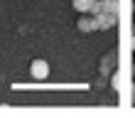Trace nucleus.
<instances>
[{
	"label": "nucleus",
	"mask_w": 135,
	"mask_h": 118,
	"mask_svg": "<svg viewBox=\"0 0 135 118\" xmlns=\"http://www.w3.org/2000/svg\"><path fill=\"white\" fill-rule=\"evenodd\" d=\"M130 101L135 103V86H133V91H130Z\"/></svg>",
	"instance_id": "nucleus-7"
},
{
	"label": "nucleus",
	"mask_w": 135,
	"mask_h": 118,
	"mask_svg": "<svg viewBox=\"0 0 135 118\" xmlns=\"http://www.w3.org/2000/svg\"><path fill=\"white\" fill-rule=\"evenodd\" d=\"M101 3H103V0H101Z\"/></svg>",
	"instance_id": "nucleus-11"
},
{
	"label": "nucleus",
	"mask_w": 135,
	"mask_h": 118,
	"mask_svg": "<svg viewBox=\"0 0 135 118\" xmlns=\"http://www.w3.org/2000/svg\"><path fill=\"white\" fill-rule=\"evenodd\" d=\"M133 49H135V30H133Z\"/></svg>",
	"instance_id": "nucleus-8"
},
{
	"label": "nucleus",
	"mask_w": 135,
	"mask_h": 118,
	"mask_svg": "<svg viewBox=\"0 0 135 118\" xmlns=\"http://www.w3.org/2000/svg\"><path fill=\"white\" fill-rule=\"evenodd\" d=\"M91 15H98V12H103V3L101 0H93V5H91V10H89Z\"/></svg>",
	"instance_id": "nucleus-6"
},
{
	"label": "nucleus",
	"mask_w": 135,
	"mask_h": 118,
	"mask_svg": "<svg viewBox=\"0 0 135 118\" xmlns=\"http://www.w3.org/2000/svg\"><path fill=\"white\" fill-rule=\"evenodd\" d=\"M96 17H98V27L101 30H110V27H115V22H118V15H110V12H98Z\"/></svg>",
	"instance_id": "nucleus-2"
},
{
	"label": "nucleus",
	"mask_w": 135,
	"mask_h": 118,
	"mask_svg": "<svg viewBox=\"0 0 135 118\" xmlns=\"http://www.w3.org/2000/svg\"><path fill=\"white\" fill-rule=\"evenodd\" d=\"M133 30H135V25H133Z\"/></svg>",
	"instance_id": "nucleus-10"
},
{
	"label": "nucleus",
	"mask_w": 135,
	"mask_h": 118,
	"mask_svg": "<svg viewBox=\"0 0 135 118\" xmlns=\"http://www.w3.org/2000/svg\"><path fill=\"white\" fill-rule=\"evenodd\" d=\"M76 27H79V32H93L91 17H79V20H76Z\"/></svg>",
	"instance_id": "nucleus-5"
},
{
	"label": "nucleus",
	"mask_w": 135,
	"mask_h": 118,
	"mask_svg": "<svg viewBox=\"0 0 135 118\" xmlns=\"http://www.w3.org/2000/svg\"><path fill=\"white\" fill-rule=\"evenodd\" d=\"M91 5H93V0H71V7L76 12H89Z\"/></svg>",
	"instance_id": "nucleus-3"
},
{
	"label": "nucleus",
	"mask_w": 135,
	"mask_h": 118,
	"mask_svg": "<svg viewBox=\"0 0 135 118\" xmlns=\"http://www.w3.org/2000/svg\"><path fill=\"white\" fill-rule=\"evenodd\" d=\"M118 10H120V5H118V0H103V12L118 15Z\"/></svg>",
	"instance_id": "nucleus-4"
},
{
	"label": "nucleus",
	"mask_w": 135,
	"mask_h": 118,
	"mask_svg": "<svg viewBox=\"0 0 135 118\" xmlns=\"http://www.w3.org/2000/svg\"><path fill=\"white\" fill-rule=\"evenodd\" d=\"M30 76H32V81H44L49 76V64L44 59H35L30 64Z\"/></svg>",
	"instance_id": "nucleus-1"
},
{
	"label": "nucleus",
	"mask_w": 135,
	"mask_h": 118,
	"mask_svg": "<svg viewBox=\"0 0 135 118\" xmlns=\"http://www.w3.org/2000/svg\"><path fill=\"white\" fill-rule=\"evenodd\" d=\"M133 76H135V64H133Z\"/></svg>",
	"instance_id": "nucleus-9"
}]
</instances>
